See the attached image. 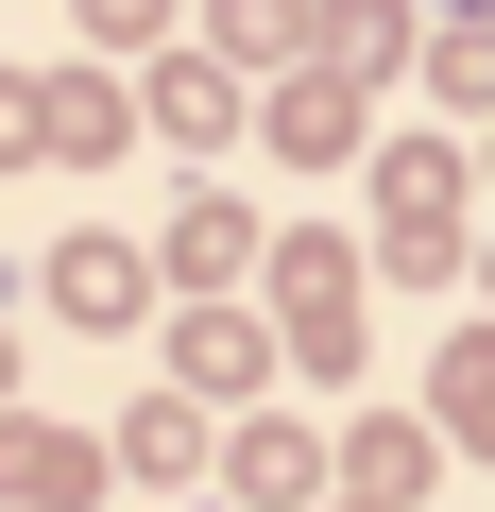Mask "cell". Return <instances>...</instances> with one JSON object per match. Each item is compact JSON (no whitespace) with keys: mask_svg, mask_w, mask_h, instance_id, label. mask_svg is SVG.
Segmentation results:
<instances>
[{"mask_svg":"<svg viewBox=\"0 0 495 512\" xmlns=\"http://www.w3.org/2000/svg\"><path fill=\"white\" fill-rule=\"evenodd\" d=\"M274 342H291L325 393L359 376V256H325V239H291V256H274Z\"/></svg>","mask_w":495,"mask_h":512,"instance_id":"1","label":"cell"},{"mask_svg":"<svg viewBox=\"0 0 495 512\" xmlns=\"http://www.w3.org/2000/svg\"><path fill=\"white\" fill-rule=\"evenodd\" d=\"M376 188H393V274H461V154H427V137H410Z\"/></svg>","mask_w":495,"mask_h":512,"instance_id":"2","label":"cell"},{"mask_svg":"<svg viewBox=\"0 0 495 512\" xmlns=\"http://www.w3.org/2000/svg\"><path fill=\"white\" fill-rule=\"evenodd\" d=\"M0 495H18V512H86V495H103V444H86V427H35V410H0Z\"/></svg>","mask_w":495,"mask_h":512,"instance_id":"3","label":"cell"},{"mask_svg":"<svg viewBox=\"0 0 495 512\" xmlns=\"http://www.w3.org/2000/svg\"><path fill=\"white\" fill-rule=\"evenodd\" d=\"M257 359H274V325H239V308H188L171 325V376L188 393H257Z\"/></svg>","mask_w":495,"mask_h":512,"instance_id":"4","label":"cell"},{"mask_svg":"<svg viewBox=\"0 0 495 512\" xmlns=\"http://www.w3.org/2000/svg\"><path fill=\"white\" fill-rule=\"evenodd\" d=\"M239 495H257V512L325 495V444H308V427H239Z\"/></svg>","mask_w":495,"mask_h":512,"instance_id":"5","label":"cell"},{"mask_svg":"<svg viewBox=\"0 0 495 512\" xmlns=\"http://www.w3.org/2000/svg\"><path fill=\"white\" fill-rule=\"evenodd\" d=\"M274 137H291V154H359V86H342V69L274 86Z\"/></svg>","mask_w":495,"mask_h":512,"instance_id":"6","label":"cell"},{"mask_svg":"<svg viewBox=\"0 0 495 512\" xmlns=\"http://www.w3.org/2000/svg\"><path fill=\"white\" fill-rule=\"evenodd\" d=\"M103 461H137V478H188V461H205V410H188V393H154V410H137Z\"/></svg>","mask_w":495,"mask_h":512,"instance_id":"7","label":"cell"},{"mask_svg":"<svg viewBox=\"0 0 495 512\" xmlns=\"http://www.w3.org/2000/svg\"><path fill=\"white\" fill-rule=\"evenodd\" d=\"M342 478H359L376 512H410V495H427V427H359V444H342Z\"/></svg>","mask_w":495,"mask_h":512,"instance_id":"8","label":"cell"},{"mask_svg":"<svg viewBox=\"0 0 495 512\" xmlns=\"http://www.w3.org/2000/svg\"><path fill=\"white\" fill-rule=\"evenodd\" d=\"M154 120H171V137H239V86H222V69H188V52H171V69H154Z\"/></svg>","mask_w":495,"mask_h":512,"instance_id":"9","label":"cell"},{"mask_svg":"<svg viewBox=\"0 0 495 512\" xmlns=\"http://www.w3.org/2000/svg\"><path fill=\"white\" fill-rule=\"evenodd\" d=\"M52 291H69L86 325H120V308H137V256H120V239H69V274H52Z\"/></svg>","mask_w":495,"mask_h":512,"instance_id":"10","label":"cell"},{"mask_svg":"<svg viewBox=\"0 0 495 512\" xmlns=\"http://www.w3.org/2000/svg\"><path fill=\"white\" fill-rule=\"evenodd\" d=\"M427 86H444V103H478V120H495V35H478V18H444V35H427Z\"/></svg>","mask_w":495,"mask_h":512,"instance_id":"11","label":"cell"},{"mask_svg":"<svg viewBox=\"0 0 495 512\" xmlns=\"http://www.w3.org/2000/svg\"><path fill=\"white\" fill-rule=\"evenodd\" d=\"M444 427L495 444V342H444Z\"/></svg>","mask_w":495,"mask_h":512,"instance_id":"12","label":"cell"},{"mask_svg":"<svg viewBox=\"0 0 495 512\" xmlns=\"http://www.w3.org/2000/svg\"><path fill=\"white\" fill-rule=\"evenodd\" d=\"M393 35H410V18H393V0H325V52H342V86H359V69L393 52Z\"/></svg>","mask_w":495,"mask_h":512,"instance_id":"13","label":"cell"},{"mask_svg":"<svg viewBox=\"0 0 495 512\" xmlns=\"http://www.w3.org/2000/svg\"><path fill=\"white\" fill-rule=\"evenodd\" d=\"M291 18L308 0H222V52H291Z\"/></svg>","mask_w":495,"mask_h":512,"instance_id":"14","label":"cell"},{"mask_svg":"<svg viewBox=\"0 0 495 512\" xmlns=\"http://www.w3.org/2000/svg\"><path fill=\"white\" fill-rule=\"evenodd\" d=\"M86 18H103V35H154V0H86Z\"/></svg>","mask_w":495,"mask_h":512,"instance_id":"15","label":"cell"},{"mask_svg":"<svg viewBox=\"0 0 495 512\" xmlns=\"http://www.w3.org/2000/svg\"><path fill=\"white\" fill-rule=\"evenodd\" d=\"M0 376H18V342H0Z\"/></svg>","mask_w":495,"mask_h":512,"instance_id":"16","label":"cell"},{"mask_svg":"<svg viewBox=\"0 0 495 512\" xmlns=\"http://www.w3.org/2000/svg\"><path fill=\"white\" fill-rule=\"evenodd\" d=\"M359 512H376V495H359Z\"/></svg>","mask_w":495,"mask_h":512,"instance_id":"17","label":"cell"}]
</instances>
